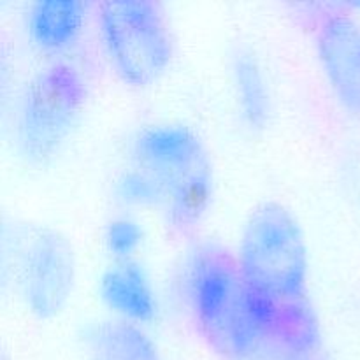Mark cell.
Instances as JSON below:
<instances>
[{
  "label": "cell",
  "mask_w": 360,
  "mask_h": 360,
  "mask_svg": "<svg viewBox=\"0 0 360 360\" xmlns=\"http://www.w3.org/2000/svg\"><path fill=\"white\" fill-rule=\"evenodd\" d=\"M7 257L25 308L39 320L58 316L76 281V259L65 236L42 225H23L13 231Z\"/></svg>",
  "instance_id": "277c9868"
},
{
  "label": "cell",
  "mask_w": 360,
  "mask_h": 360,
  "mask_svg": "<svg viewBox=\"0 0 360 360\" xmlns=\"http://www.w3.org/2000/svg\"><path fill=\"white\" fill-rule=\"evenodd\" d=\"M280 360H333L322 348H315V350L306 352H295V354H281Z\"/></svg>",
  "instance_id": "5bb4252c"
},
{
  "label": "cell",
  "mask_w": 360,
  "mask_h": 360,
  "mask_svg": "<svg viewBox=\"0 0 360 360\" xmlns=\"http://www.w3.org/2000/svg\"><path fill=\"white\" fill-rule=\"evenodd\" d=\"M232 76L246 125L252 130L266 129L271 118V95L259 58L252 51L238 53Z\"/></svg>",
  "instance_id": "7c38bea8"
},
{
  "label": "cell",
  "mask_w": 360,
  "mask_h": 360,
  "mask_svg": "<svg viewBox=\"0 0 360 360\" xmlns=\"http://www.w3.org/2000/svg\"><path fill=\"white\" fill-rule=\"evenodd\" d=\"M90 360H162L153 341L136 323L104 322L90 340Z\"/></svg>",
  "instance_id": "8fae6325"
},
{
  "label": "cell",
  "mask_w": 360,
  "mask_h": 360,
  "mask_svg": "<svg viewBox=\"0 0 360 360\" xmlns=\"http://www.w3.org/2000/svg\"><path fill=\"white\" fill-rule=\"evenodd\" d=\"M274 350V348H273ZM248 360H280V352L278 350H274V354L273 355H260V357H257V354L253 355L252 359H248Z\"/></svg>",
  "instance_id": "9a60e30c"
},
{
  "label": "cell",
  "mask_w": 360,
  "mask_h": 360,
  "mask_svg": "<svg viewBox=\"0 0 360 360\" xmlns=\"http://www.w3.org/2000/svg\"><path fill=\"white\" fill-rule=\"evenodd\" d=\"M105 53L120 79L146 88L162 77L172 60V37L160 4L108 0L98 6Z\"/></svg>",
  "instance_id": "3957f363"
},
{
  "label": "cell",
  "mask_w": 360,
  "mask_h": 360,
  "mask_svg": "<svg viewBox=\"0 0 360 360\" xmlns=\"http://www.w3.org/2000/svg\"><path fill=\"white\" fill-rule=\"evenodd\" d=\"M101 297L112 313L130 323L151 322L157 299L146 271L136 260H115L101 278Z\"/></svg>",
  "instance_id": "ba28073f"
},
{
  "label": "cell",
  "mask_w": 360,
  "mask_h": 360,
  "mask_svg": "<svg viewBox=\"0 0 360 360\" xmlns=\"http://www.w3.org/2000/svg\"><path fill=\"white\" fill-rule=\"evenodd\" d=\"M186 294L204 343L227 360H248L262 345L238 257L218 245L197 248L188 264Z\"/></svg>",
  "instance_id": "7a4b0ae2"
},
{
  "label": "cell",
  "mask_w": 360,
  "mask_h": 360,
  "mask_svg": "<svg viewBox=\"0 0 360 360\" xmlns=\"http://www.w3.org/2000/svg\"><path fill=\"white\" fill-rule=\"evenodd\" d=\"M238 260L262 343L283 354L322 348L308 294V250L287 207L267 202L250 214Z\"/></svg>",
  "instance_id": "6da1fadb"
},
{
  "label": "cell",
  "mask_w": 360,
  "mask_h": 360,
  "mask_svg": "<svg viewBox=\"0 0 360 360\" xmlns=\"http://www.w3.org/2000/svg\"><path fill=\"white\" fill-rule=\"evenodd\" d=\"M132 160L134 169L160 190L165 206L172 190L210 158L190 127L160 123L137 132L132 141Z\"/></svg>",
  "instance_id": "8992f818"
},
{
  "label": "cell",
  "mask_w": 360,
  "mask_h": 360,
  "mask_svg": "<svg viewBox=\"0 0 360 360\" xmlns=\"http://www.w3.org/2000/svg\"><path fill=\"white\" fill-rule=\"evenodd\" d=\"M143 243V229L130 218H116L108 225L105 245L115 260H132Z\"/></svg>",
  "instance_id": "4fadbf2b"
},
{
  "label": "cell",
  "mask_w": 360,
  "mask_h": 360,
  "mask_svg": "<svg viewBox=\"0 0 360 360\" xmlns=\"http://www.w3.org/2000/svg\"><path fill=\"white\" fill-rule=\"evenodd\" d=\"M88 88L81 72L69 63H53L35 74L21 97V151L34 164L55 157L79 120Z\"/></svg>",
  "instance_id": "5b68a950"
},
{
  "label": "cell",
  "mask_w": 360,
  "mask_h": 360,
  "mask_svg": "<svg viewBox=\"0 0 360 360\" xmlns=\"http://www.w3.org/2000/svg\"><path fill=\"white\" fill-rule=\"evenodd\" d=\"M88 4L79 0H41L28 13L32 41L48 51H62L74 44L86 21Z\"/></svg>",
  "instance_id": "9c48e42d"
},
{
  "label": "cell",
  "mask_w": 360,
  "mask_h": 360,
  "mask_svg": "<svg viewBox=\"0 0 360 360\" xmlns=\"http://www.w3.org/2000/svg\"><path fill=\"white\" fill-rule=\"evenodd\" d=\"M315 41L334 94L360 111V27L348 14L326 11L316 18Z\"/></svg>",
  "instance_id": "52a82bcc"
},
{
  "label": "cell",
  "mask_w": 360,
  "mask_h": 360,
  "mask_svg": "<svg viewBox=\"0 0 360 360\" xmlns=\"http://www.w3.org/2000/svg\"><path fill=\"white\" fill-rule=\"evenodd\" d=\"M213 199V169L211 162L200 165L186 179H183L171 192L165 202L167 221L172 231L179 236H190L211 206Z\"/></svg>",
  "instance_id": "30bf717a"
}]
</instances>
